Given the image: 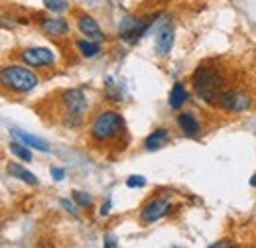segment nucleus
I'll use <instances>...</instances> for the list:
<instances>
[{"instance_id": "obj_15", "label": "nucleus", "mask_w": 256, "mask_h": 248, "mask_svg": "<svg viewBox=\"0 0 256 248\" xmlns=\"http://www.w3.org/2000/svg\"><path fill=\"white\" fill-rule=\"evenodd\" d=\"M6 170H8V174H10L12 178H16V180H20V182H24V184H28V186H38V178L34 176L32 172H28L24 166L10 162Z\"/></svg>"}, {"instance_id": "obj_16", "label": "nucleus", "mask_w": 256, "mask_h": 248, "mask_svg": "<svg viewBox=\"0 0 256 248\" xmlns=\"http://www.w3.org/2000/svg\"><path fill=\"white\" fill-rule=\"evenodd\" d=\"M186 100H188V91H186L184 83H176L170 91V106L174 110H180V108H184Z\"/></svg>"}, {"instance_id": "obj_23", "label": "nucleus", "mask_w": 256, "mask_h": 248, "mask_svg": "<svg viewBox=\"0 0 256 248\" xmlns=\"http://www.w3.org/2000/svg\"><path fill=\"white\" fill-rule=\"evenodd\" d=\"M52 178L56 180V182H62V180H65V170L64 168H52Z\"/></svg>"}, {"instance_id": "obj_4", "label": "nucleus", "mask_w": 256, "mask_h": 248, "mask_svg": "<svg viewBox=\"0 0 256 248\" xmlns=\"http://www.w3.org/2000/svg\"><path fill=\"white\" fill-rule=\"evenodd\" d=\"M62 102H64L65 110H67V118L69 126H79L83 120V114L87 110V96L81 89H67L62 94Z\"/></svg>"}, {"instance_id": "obj_27", "label": "nucleus", "mask_w": 256, "mask_h": 248, "mask_svg": "<svg viewBox=\"0 0 256 248\" xmlns=\"http://www.w3.org/2000/svg\"><path fill=\"white\" fill-rule=\"evenodd\" d=\"M250 186L256 187V174H254V176H252V178H250Z\"/></svg>"}, {"instance_id": "obj_21", "label": "nucleus", "mask_w": 256, "mask_h": 248, "mask_svg": "<svg viewBox=\"0 0 256 248\" xmlns=\"http://www.w3.org/2000/svg\"><path fill=\"white\" fill-rule=\"evenodd\" d=\"M126 186L128 187H144L146 186V178L142 176H130L126 180Z\"/></svg>"}, {"instance_id": "obj_10", "label": "nucleus", "mask_w": 256, "mask_h": 248, "mask_svg": "<svg viewBox=\"0 0 256 248\" xmlns=\"http://www.w3.org/2000/svg\"><path fill=\"white\" fill-rule=\"evenodd\" d=\"M10 136L22 144H26L28 148H34V150H40V152H50V144L46 140H42L40 136H34V134H28V132H22L18 128H10Z\"/></svg>"}, {"instance_id": "obj_9", "label": "nucleus", "mask_w": 256, "mask_h": 248, "mask_svg": "<svg viewBox=\"0 0 256 248\" xmlns=\"http://www.w3.org/2000/svg\"><path fill=\"white\" fill-rule=\"evenodd\" d=\"M174 42H176V32L172 24H166L162 26L160 32L156 34V40H154V52L158 58H168L172 48H174Z\"/></svg>"}, {"instance_id": "obj_6", "label": "nucleus", "mask_w": 256, "mask_h": 248, "mask_svg": "<svg viewBox=\"0 0 256 248\" xmlns=\"http://www.w3.org/2000/svg\"><path fill=\"white\" fill-rule=\"evenodd\" d=\"M217 104L226 112H244L246 108H250V94H246L244 91H238V89L224 91Z\"/></svg>"}, {"instance_id": "obj_12", "label": "nucleus", "mask_w": 256, "mask_h": 248, "mask_svg": "<svg viewBox=\"0 0 256 248\" xmlns=\"http://www.w3.org/2000/svg\"><path fill=\"white\" fill-rule=\"evenodd\" d=\"M77 26H79L81 34H83L87 40L100 42V40L104 38V36H102V32H100V28H98V24L95 22V18H91V16H79Z\"/></svg>"}, {"instance_id": "obj_8", "label": "nucleus", "mask_w": 256, "mask_h": 248, "mask_svg": "<svg viewBox=\"0 0 256 248\" xmlns=\"http://www.w3.org/2000/svg\"><path fill=\"white\" fill-rule=\"evenodd\" d=\"M20 60L30 67H48L56 62V54L48 48H26L20 52Z\"/></svg>"}, {"instance_id": "obj_11", "label": "nucleus", "mask_w": 256, "mask_h": 248, "mask_svg": "<svg viewBox=\"0 0 256 248\" xmlns=\"http://www.w3.org/2000/svg\"><path fill=\"white\" fill-rule=\"evenodd\" d=\"M168 142H170V130L168 128H156L154 132H150L144 138V148L148 152H156V150H162Z\"/></svg>"}, {"instance_id": "obj_24", "label": "nucleus", "mask_w": 256, "mask_h": 248, "mask_svg": "<svg viewBox=\"0 0 256 248\" xmlns=\"http://www.w3.org/2000/svg\"><path fill=\"white\" fill-rule=\"evenodd\" d=\"M104 246L114 248L116 246V238H114V236H104Z\"/></svg>"}, {"instance_id": "obj_1", "label": "nucleus", "mask_w": 256, "mask_h": 248, "mask_svg": "<svg viewBox=\"0 0 256 248\" xmlns=\"http://www.w3.org/2000/svg\"><path fill=\"white\" fill-rule=\"evenodd\" d=\"M192 83L195 93L199 94L205 102H209V104H217L219 98L226 91L224 89L226 85H224L221 71L215 69V67H207V65H201V67H197L193 71Z\"/></svg>"}, {"instance_id": "obj_22", "label": "nucleus", "mask_w": 256, "mask_h": 248, "mask_svg": "<svg viewBox=\"0 0 256 248\" xmlns=\"http://www.w3.org/2000/svg\"><path fill=\"white\" fill-rule=\"evenodd\" d=\"M60 205L64 207V209L67 211V213H69V215H75V217H77V207H75V205H71V201H67V199H62V201H60Z\"/></svg>"}, {"instance_id": "obj_13", "label": "nucleus", "mask_w": 256, "mask_h": 248, "mask_svg": "<svg viewBox=\"0 0 256 248\" xmlns=\"http://www.w3.org/2000/svg\"><path fill=\"white\" fill-rule=\"evenodd\" d=\"M178 126H180V130L186 134V136H197L199 132H201V126H199V120L193 116L192 112H182L180 116H178Z\"/></svg>"}, {"instance_id": "obj_7", "label": "nucleus", "mask_w": 256, "mask_h": 248, "mask_svg": "<svg viewBox=\"0 0 256 248\" xmlns=\"http://www.w3.org/2000/svg\"><path fill=\"white\" fill-rule=\"evenodd\" d=\"M172 209V203L168 199H162V197H156V199H150L142 209H140V220L144 224H152L156 220H160L162 217H166Z\"/></svg>"}, {"instance_id": "obj_2", "label": "nucleus", "mask_w": 256, "mask_h": 248, "mask_svg": "<svg viewBox=\"0 0 256 248\" xmlns=\"http://www.w3.org/2000/svg\"><path fill=\"white\" fill-rule=\"evenodd\" d=\"M124 132V118L116 110H104L91 122L89 134L95 144H110Z\"/></svg>"}, {"instance_id": "obj_25", "label": "nucleus", "mask_w": 256, "mask_h": 248, "mask_svg": "<svg viewBox=\"0 0 256 248\" xmlns=\"http://www.w3.org/2000/svg\"><path fill=\"white\" fill-rule=\"evenodd\" d=\"M108 209H110V201H108L106 205H102V207H100V217H104V215H108Z\"/></svg>"}, {"instance_id": "obj_20", "label": "nucleus", "mask_w": 256, "mask_h": 248, "mask_svg": "<svg viewBox=\"0 0 256 248\" xmlns=\"http://www.w3.org/2000/svg\"><path fill=\"white\" fill-rule=\"evenodd\" d=\"M44 6L52 12H65L69 4L65 0H44Z\"/></svg>"}, {"instance_id": "obj_14", "label": "nucleus", "mask_w": 256, "mask_h": 248, "mask_svg": "<svg viewBox=\"0 0 256 248\" xmlns=\"http://www.w3.org/2000/svg\"><path fill=\"white\" fill-rule=\"evenodd\" d=\"M40 28L44 34H48V36H54V38H60V36H64L69 32V26H67V22H65L64 18H50V20H44L42 24H40Z\"/></svg>"}, {"instance_id": "obj_17", "label": "nucleus", "mask_w": 256, "mask_h": 248, "mask_svg": "<svg viewBox=\"0 0 256 248\" xmlns=\"http://www.w3.org/2000/svg\"><path fill=\"white\" fill-rule=\"evenodd\" d=\"M77 50L83 58H96L100 54V44L93 40H77Z\"/></svg>"}, {"instance_id": "obj_18", "label": "nucleus", "mask_w": 256, "mask_h": 248, "mask_svg": "<svg viewBox=\"0 0 256 248\" xmlns=\"http://www.w3.org/2000/svg\"><path fill=\"white\" fill-rule=\"evenodd\" d=\"M10 152L16 156V158H20L22 162H32V152H30V148H28L26 144L18 142V140L10 142Z\"/></svg>"}, {"instance_id": "obj_5", "label": "nucleus", "mask_w": 256, "mask_h": 248, "mask_svg": "<svg viewBox=\"0 0 256 248\" xmlns=\"http://www.w3.org/2000/svg\"><path fill=\"white\" fill-rule=\"evenodd\" d=\"M154 22L152 20H138V18H124L118 26V34L126 44H134L138 42L146 32L150 30Z\"/></svg>"}, {"instance_id": "obj_3", "label": "nucleus", "mask_w": 256, "mask_h": 248, "mask_svg": "<svg viewBox=\"0 0 256 248\" xmlns=\"http://www.w3.org/2000/svg\"><path fill=\"white\" fill-rule=\"evenodd\" d=\"M2 83L18 94L30 93L38 85V75L26 65H6L2 69Z\"/></svg>"}, {"instance_id": "obj_19", "label": "nucleus", "mask_w": 256, "mask_h": 248, "mask_svg": "<svg viewBox=\"0 0 256 248\" xmlns=\"http://www.w3.org/2000/svg\"><path fill=\"white\" fill-rule=\"evenodd\" d=\"M71 199H73L79 207H83V209H87V207L93 205V199L89 197V193H83V191H73V193H71Z\"/></svg>"}, {"instance_id": "obj_26", "label": "nucleus", "mask_w": 256, "mask_h": 248, "mask_svg": "<svg viewBox=\"0 0 256 248\" xmlns=\"http://www.w3.org/2000/svg\"><path fill=\"white\" fill-rule=\"evenodd\" d=\"M232 242H228V240H221V242H215V244H211V248H221V246H230Z\"/></svg>"}]
</instances>
